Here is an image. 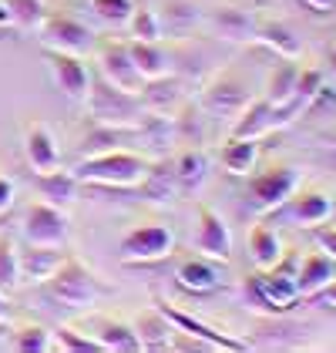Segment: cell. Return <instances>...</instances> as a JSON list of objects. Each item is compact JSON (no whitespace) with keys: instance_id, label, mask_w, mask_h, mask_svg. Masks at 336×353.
<instances>
[{"instance_id":"obj_1","label":"cell","mask_w":336,"mask_h":353,"mask_svg":"<svg viewBox=\"0 0 336 353\" xmlns=\"http://www.w3.org/2000/svg\"><path fill=\"white\" fill-rule=\"evenodd\" d=\"M151 159L128 148H114L101 155H84L81 162L71 168L78 185H98V189H138L148 175Z\"/></svg>"},{"instance_id":"obj_2","label":"cell","mask_w":336,"mask_h":353,"mask_svg":"<svg viewBox=\"0 0 336 353\" xmlns=\"http://www.w3.org/2000/svg\"><path fill=\"white\" fill-rule=\"evenodd\" d=\"M84 105H87V114H91L94 125H112V128H135L145 114V105H141L138 94L114 88L101 74L98 78L91 74V88H87Z\"/></svg>"},{"instance_id":"obj_3","label":"cell","mask_w":336,"mask_h":353,"mask_svg":"<svg viewBox=\"0 0 336 353\" xmlns=\"http://www.w3.org/2000/svg\"><path fill=\"white\" fill-rule=\"evenodd\" d=\"M44 293L51 303L64 310H87L105 296V286L98 283V276L84 266L81 259H67L51 272V279L44 283Z\"/></svg>"},{"instance_id":"obj_4","label":"cell","mask_w":336,"mask_h":353,"mask_svg":"<svg viewBox=\"0 0 336 353\" xmlns=\"http://www.w3.org/2000/svg\"><path fill=\"white\" fill-rule=\"evenodd\" d=\"M296 272H300V263H296V249L282 252V259L273 266V270H259L249 279L252 296L259 299L269 313H289L296 303H300V286H296Z\"/></svg>"},{"instance_id":"obj_5","label":"cell","mask_w":336,"mask_h":353,"mask_svg":"<svg viewBox=\"0 0 336 353\" xmlns=\"http://www.w3.org/2000/svg\"><path fill=\"white\" fill-rule=\"evenodd\" d=\"M296 189H300V168H293V165H269V168L255 172L249 179L246 205L255 216H269V212H280L282 205L296 195Z\"/></svg>"},{"instance_id":"obj_6","label":"cell","mask_w":336,"mask_h":353,"mask_svg":"<svg viewBox=\"0 0 336 353\" xmlns=\"http://www.w3.org/2000/svg\"><path fill=\"white\" fill-rule=\"evenodd\" d=\"M171 252H175V232L165 222H141L135 229H128L121 236V245H118V256H121L125 266L162 263Z\"/></svg>"},{"instance_id":"obj_7","label":"cell","mask_w":336,"mask_h":353,"mask_svg":"<svg viewBox=\"0 0 336 353\" xmlns=\"http://www.w3.org/2000/svg\"><path fill=\"white\" fill-rule=\"evenodd\" d=\"M37 34H41L44 51H61V54L78 57L94 51V30L81 21H74V17H67V14H44Z\"/></svg>"},{"instance_id":"obj_8","label":"cell","mask_w":336,"mask_h":353,"mask_svg":"<svg viewBox=\"0 0 336 353\" xmlns=\"http://www.w3.org/2000/svg\"><path fill=\"white\" fill-rule=\"evenodd\" d=\"M24 243L28 245H48V249H64L67 245V216L61 205L51 202H30L24 212Z\"/></svg>"},{"instance_id":"obj_9","label":"cell","mask_w":336,"mask_h":353,"mask_svg":"<svg viewBox=\"0 0 336 353\" xmlns=\"http://www.w3.org/2000/svg\"><path fill=\"white\" fill-rule=\"evenodd\" d=\"M249 88L239 81L235 74H222L212 84L202 88V98H198V108L202 114H216V118H235L239 111L249 105Z\"/></svg>"},{"instance_id":"obj_10","label":"cell","mask_w":336,"mask_h":353,"mask_svg":"<svg viewBox=\"0 0 336 353\" xmlns=\"http://www.w3.org/2000/svg\"><path fill=\"white\" fill-rule=\"evenodd\" d=\"M198 216V229H196V249L212 259V263H229L232 259V229L225 225V219L212 209V205H198L196 209Z\"/></svg>"},{"instance_id":"obj_11","label":"cell","mask_w":336,"mask_h":353,"mask_svg":"<svg viewBox=\"0 0 336 353\" xmlns=\"http://www.w3.org/2000/svg\"><path fill=\"white\" fill-rule=\"evenodd\" d=\"M44 61H48V68H51V78H54L57 91H61L67 101L84 105L87 88H91V71H87L84 57L61 54V51H44Z\"/></svg>"},{"instance_id":"obj_12","label":"cell","mask_w":336,"mask_h":353,"mask_svg":"<svg viewBox=\"0 0 336 353\" xmlns=\"http://www.w3.org/2000/svg\"><path fill=\"white\" fill-rule=\"evenodd\" d=\"M162 313L168 316V323L175 326V330H182V333H189V336H196V340H205L212 350H225V353H242L249 350V343L246 340H235V336H229L222 330H216V326H209L205 320H196L192 313H185V310H178V306H171L165 299H158L155 303Z\"/></svg>"},{"instance_id":"obj_13","label":"cell","mask_w":336,"mask_h":353,"mask_svg":"<svg viewBox=\"0 0 336 353\" xmlns=\"http://www.w3.org/2000/svg\"><path fill=\"white\" fill-rule=\"evenodd\" d=\"M98 74L121 91H132V94H138L141 84H145V78L138 74L135 61L128 54V44H114V41H108L98 51Z\"/></svg>"},{"instance_id":"obj_14","label":"cell","mask_w":336,"mask_h":353,"mask_svg":"<svg viewBox=\"0 0 336 353\" xmlns=\"http://www.w3.org/2000/svg\"><path fill=\"white\" fill-rule=\"evenodd\" d=\"M255 24H259V17L249 7H239V3H219V7L209 10V28L222 41H232V44L255 41Z\"/></svg>"},{"instance_id":"obj_15","label":"cell","mask_w":336,"mask_h":353,"mask_svg":"<svg viewBox=\"0 0 336 353\" xmlns=\"http://www.w3.org/2000/svg\"><path fill=\"white\" fill-rule=\"evenodd\" d=\"M24 159H28L34 175L61 168V148H57V138L48 125H41V121L28 125V132H24Z\"/></svg>"},{"instance_id":"obj_16","label":"cell","mask_w":336,"mask_h":353,"mask_svg":"<svg viewBox=\"0 0 336 353\" xmlns=\"http://www.w3.org/2000/svg\"><path fill=\"white\" fill-rule=\"evenodd\" d=\"M138 98H141V105H145V111L171 118L175 111L185 105V84H182V78H175V74H162V78H151V81L141 84Z\"/></svg>"},{"instance_id":"obj_17","label":"cell","mask_w":336,"mask_h":353,"mask_svg":"<svg viewBox=\"0 0 336 353\" xmlns=\"http://www.w3.org/2000/svg\"><path fill=\"white\" fill-rule=\"evenodd\" d=\"M175 283L185 290V293H196V296H205V293H216L219 283H222V272L212 259L205 256H189L175 266Z\"/></svg>"},{"instance_id":"obj_18","label":"cell","mask_w":336,"mask_h":353,"mask_svg":"<svg viewBox=\"0 0 336 353\" xmlns=\"http://www.w3.org/2000/svg\"><path fill=\"white\" fill-rule=\"evenodd\" d=\"M280 128V118H276V105H269L266 98H259V101H249L246 108L235 114V121H232V138H266L273 135Z\"/></svg>"},{"instance_id":"obj_19","label":"cell","mask_w":336,"mask_h":353,"mask_svg":"<svg viewBox=\"0 0 336 353\" xmlns=\"http://www.w3.org/2000/svg\"><path fill=\"white\" fill-rule=\"evenodd\" d=\"M61 263H64V252L61 249H48V245H28V249H21L17 252L21 286H44Z\"/></svg>"},{"instance_id":"obj_20","label":"cell","mask_w":336,"mask_h":353,"mask_svg":"<svg viewBox=\"0 0 336 353\" xmlns=\"http://www.w3.org/2000/svg\"><path fill=\"white\" fill-rule=\"evenodd\" d=\"M286 216L293 219L300 229H316V225H323L326 219L333 216V199L326 195V192H303V195H293L286 205Z\"/></svg>"},{"instance_id":"obj_21","label":"cell","mask_w":336,"mask_h":353,"mask_svg":"<svg viewBox=\"0 0 336 353\" xmlns=\"http://www.w3.org/2000/svg\"><path fill=\"white\" fill-rule=\"evenodd\" d=\"M255 44L269 48L276 57H286V61H300L303 57V41L282 21H259L255 24Z\"/></svg>"},{"instance_id":"obj_22","label":"cell","mask_w":336,"mask_h":353,"mask_svg":"<svg viewBox=\"0 0 336 353\" xmlns=\"http://www.w3.org/2000/svg\"><path fill=\"white\" fill-rule=\"evenodd\" d=\"M336 279V263L326 252H313L303 259V266L296 272V286H300V299L319 296V290H326Z\"/></svg>"},{"instance_id":"obj_23","label":"cell","mask_w":336,"mask_h":353,"mask_svg":"<svg viewBox=\"0 0 336 353\" xmlns=\"http://www.w3.org/2000/svg\"><path fill=\"white\" fill-rule=\"evenodd\" d=\"M135 336H138L141 350H168L171 347V333L175 326L168 323V316L162 310H145L135 316Z\"/></svg>"},{"instance_id":"obj_24","label":"cell","mask_w":336,"mask_h":353,"mask_svg":"<svg viewBox=\"0 0 336 353\" xmlns=\"http://www.w3.org/2000/svg\"><path fill=\"white\" fill-rule=\"evenodd\" d=\"M91 336L101 343V350H112V353H135L141 350L138 336H135V326L132 323H121V320H94L91 323Z\"/></svg>"},{"instance_id":"obj_25","label":"cell","mask_w":336,"mask_h":353,"mask_svg":"<svg viewBox=\"0 0 336 353\" xmlns=\"http://www.w3.org/2000/svg\"><path fill=\"white\" fill-rule=\"evenodd\" d=\"M128 54H132V61H135V68H138V74L145 81L171 74V54L162 48V41H132Z\"/></svg>"},{"instance_id":"obj_26","label":"cell","mask_w":336,"mask_h":353,"mask_svg":"<svg viewBox=\"0 0 336 353\" xmlns=\"http://www.w3.org/2000/svg\"><path fill=\"white\" fill-rule=\"evenodd\" d=\"M138 141V125L135 128H112V125H91V132L81 138V159L84 155H101V152H114Z\"/></svg>"},{"instance_id":"obj_27","label":"cell","mask_w":336,"mask_h":353,"mask_svg":"<svg viewBox=\"0 0 336 353\" xmlns=\"http://www.w3.org/2000/svg\"><path fill=\"white\" fill-rule=\"evenodd\" d=\"M151 202H171L175 195H178V179H175V165L168 155H162L158 162L148 165V175H145V182L138 185Z\"/></svg>"},{"instance_id":"obj_28","label":"cell","mask_w":336,"mask_h":353,"mask_svg":"<svg viewBox=\"0 0 336 353\" xmlns=\"http://www.w3.org/2000/svg\"><path fill=\"white\" fill-rule=\"evenodd\" d=\"M282 252H286V249H282V239L276 236L273 225H266V222L252 225L249 256H252V263H255V270H273V266L282 259Z\"/></svg>"},{"instance_id":"obj_29","label":"cell","mask_w":336,"mask_h":353,"mask_svg":"<svg viewBox=\"0 0 336 353\" xmlns=\"http://www.w3.org/2000/svg\"><path fill=\"white\" fill-rule=\"evenodd\" d=\"M175 165V179H178V189L185 192H198L202 189V182H205V175H209V159H205V152L202 148H182L178 152V159H171Z\"/></svg>"},{"instance_id":"obj_30","label":"cell","mask_w":336,"mask_h":353,"mask_svg":"<svg viewBox=\"0 0 336 353\" xmlns=\"http://www.w3.org/2000/svg\"><path fill=\"white\" fill-rule=\"evenodd\" d=\"M259 162V141L255 138H232L222 145V168L235 179H246Z\"/></svg>"},{"instance_id":"obj_31","label":"cell","mask_w":336,"mask_h":353,"mask_svg":"<svg viewBox=\"0 0 336 353\" xmlns=\"http://www.w3.org/2000/svg\"><path fill=\"white\" fill-rule=\"evenodd\" d=\"M300 71H303V64H296V61H286L282 57V64L273 68V74H269V81H266V101L269 105H286V101H293L296 98V84H300Z\"/></svg>"},{"instance_id":"obj_32","label":"cell","mask_w":336,"mask_h":353,"mask_svg":"<svg viewBox=\"0 0 336 353\" xmlns=\"http://www.w3.org/2000/svg\"><path fill=\"white\" fill-rule=\"evenodd\" d=\"M34 182H37V192H41V199L44 202H51V205H67V202H74V192H78V179L71 175V172H41V175H34Z\"/></svg>"},{"instance_id":"obj_33","label":"cell","mask_w":336,"mask_h":353,"mask_svg":"<svg viewBox=\"0 0 336 353\" xmlns=\"http://www.w3.org/2000/svg\"><path fill=\"white\" fill-rule=\"evenodd\" d=\"M10 347L21 353H48L54 347V333L48 326H37V323H24L14 330L10 336Z\"/></svg>"},{"instance_id":"obj_34","label":"cell","mask_w":336,"mask_h":353,"mask_svg":"<svg viewBox=\"0 0 336 353\" xmlns=\"http://www.w3.org/2000/svg\"><path fill=\"white\" fill-rule=\"evenodd\" d=\"M10 14V24L21 30H37L44 21V0H0Z\"/></svg>"},{"instance_id":"obj_35","label":"cell","mask_w":336,"mask_h":353,"mask_svg":"<svg viewBox=\"0 0 336 353\" xmlns=\"http://www.w3.org/2000/svg\"><path fill=\"white\" fill-rule=\"evenodd\" d=\"M128 30H132V41H162V37H165L162 17H158L151 7H138V3H135V10H132Z\"/></svg>"},{"instance_id":"obj_36","label":"cell","mask_w":336,"mask_h":353,"mask_svg":"<svg viewBox=\"0 0 336 353\" xmlns=\"http://www.w3.org/2000/svg\"><path fill=\"white\" fill-rule=\"evenodd\" d=\"M21 286V266H17V245L10 236H0V293L10 296Z\"/></svg>"},{"instance_id":"obj_37","label":"cell","mask_w":336,"mask_h":353,"mask_svg":"<svg viewBox=\"0 0 336 353\" xmlns=\"http://www.w3.org/2000/svg\"><path fill=\"white\" fill-rule=\"evenodd\" d=\"M54 347H61V350H67V353H98L101 350V343H98L91 333H81V330H74V326H57Z\"/></svg>"},{"instance_id":"obj_38","label":"cell","mask_w":336,"mask_h":353,"mask_svg":"<svg viewBox=\"0 0 336 353\" xmlns=\"http://www.w3.org/2000/svg\"><path fill=\"white\" fill-rule=\"evenodd\" d=\"M91 10L112 28H128L135 0H91Z\"/></svg>"},{"instance_id":"obj_39","label":"cell","mask_w":336,"mask_h":353,"mask_svg":"<svg viewBox=\"0 0 336 353\" xmlns=\"http://www.w3.org/2000/svg\"><path fill=\"white\" fill-rule=\"evenodd\" d=\"M319 91H323V71H316V68H303V71H300V84H296V94H300V98H306L309 105H313Z\"/></svg>"},{"instance_id":"obj_40","label":"cell","mask_w":336,"mask_h":353,"mask_svg":"<svg viewBox=\"0 0 336 353\" xmlns=\"http://www.w3.org/2000/svg\"><path fill=\"white\" fill-rule=\"evenodd\" d=\"M198 21V10L192 3H182V0H171L168 3V24L171 28H189Z\"/></svg>"},{"instance_id":"obj_41","label":"cell","mask_w":336,"mask_h":353,"mask_svg":"<svg viewBox=\"0 0 336 353\" xmlns=\"http://www.w3.org/2000/svg\"><path fill=\"white\" fill-rule=\"evenodd\" d=\"M14 199H17V185L7 175H0V219L14 209Z\"/></svg>"},{"instance_id":"obj_42","label":"cell","mask_w":336,"mask_h":353,"mask_svg":"<svg viewBox=\"0 0 336 353\" xmlns=\"http://www.w3.org/2000/svg\"><path fill=\"white\" fill-rule=\"evenodd\" d=\"M316 243H319V249L336 263V229H319V232H316Z\"/></svg>"},{"instance_id":"obj_43","label":"cell","mask_w":336,"mask_h":353,"mask_svg":"<svg viewBox=\"0 0 336 353\" xmlns=\"http://www.w3.org/2000/svg\"><path fill=\"white\" fill-rule=\"evenodd\" d=\"M319 299H323L326 306H333V310H336V279L326 286V290H319Z\"/></svg>"},{"instance_id":"obj_44","label":"cell","mask_w":336,"mask_h":353,"mask_svg":"<svg viewBox=\"0 0 336 353\" xmlns=\"http://www.w3.org/2000/svg\"><path fill=\"white\" fill-rule=\"evenodd\" d=\"M303 3H309L313 10H330V7H333L336 0H303Z\"/></svg>"},{"instance_id":"obj_45","label":"cell","mask_w":336,"mask_h":353,"mask_svg":"<svg viewBox=\"0 0 336 353\" xmlns=\"http://www.w3.org/2000/svg\"><path fill=\"white\" fill-rule=\"evenodd\" d=\"M0 28H14V24H10V14H7L3 3H0Z\"/></svg>"},{"instance_id":"obj_46","label":"cell","mask_w":336,"mask_h":353,"mask_svg":"<svg viewBox=\"0 0 336 353\" xmlns=\"http://www.w3.org/2000/svg\"><path fill=\"white\" fill-rule=\"evenodd\" d=\"M7 316H10V310H7V296H3V293H0V323H3V320H7Z\"/></svg>"},{"instance_id":"obj_47","label":"cell","mask_w":336,"mask_h":353,"mask_svg":"<svg viewBox=\"0 0 336 353\" xmlns=\"http://www.w3.org/2000/svg\"><path fill=\"white\" fill-rule=\"evenodd\" d=\"M330 219H336V202H333V216H330Z\"/></svg>"},{"instance_id":"obj_48","label":"cell","mask_w":336,"mask_h":353,"mask_svg":"<svg viewBox=\"0 0 336 353\" xmlns=\"http://www.w3.org/2000/svg\"><path fill=\"white\" fill-rule=\"evenodd\" d=\"M333 61H336V41H333Z\"/></svg>"},{"instance_id":"obj_49","label":"cell","mask_w":336,"mask_h":353,"mask_svg":"<svg viewBox=\"0 0 336 353\" xmlns=\"http://www.w3.org/2000/svg\"><path fill=\"white\" fill-rule=\"evenodd\" d=\"M333 152H336V135H333Z\"/></svg>"}]
</instances>
